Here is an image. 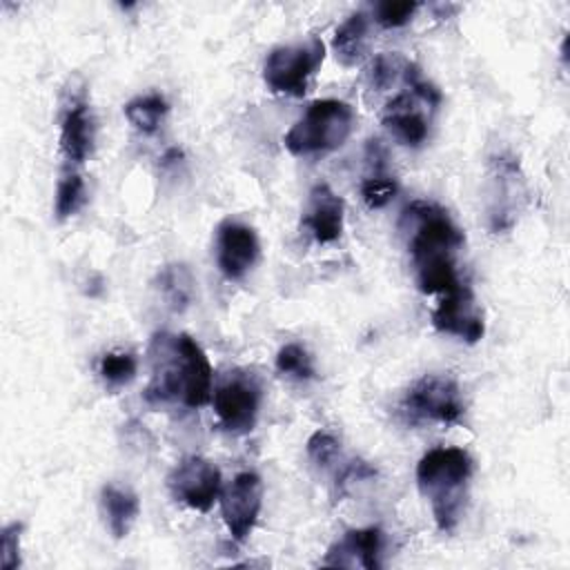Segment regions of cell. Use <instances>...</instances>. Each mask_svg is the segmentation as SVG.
Segmentation results:
<instances>
[{
  "label": "cell",
  "instance_id": "obj_1",
  "mask_svg": "<svg viewBox=\"0 0 570 570\" xmlns=\"http://www.w3.org/2000/svg\"><path fill=\"white\" fill-rule=\"evenodd\" d=\"M472 470V456L463 448H432L416 463L419 492L430 501L441 532L456 528Z\"/></svg>",
  "mask_w": 570,
  "mask_h": 570
},
{
  "label": "cell",
  "instance_id": "obj_2",
  "mask_svg": "<svg viewBox=\"0 0 570 570\" xmlns=\"http://www.w3.org/2000/svg\"><path fill=\"white\" fill-rule=\"evenodd\" d=\"M354 129V111L347 102L325 98L312 102L285 134V147L294 156H318L338 149Z\"/></svg>",
  "mask_w": 570,
  "mask_h": 570
},
{
  "label": "cell",
  "instance_id": "obj_3",
  "mask_svg": "<svg viewBox=\"0 0 570 570\" xmlns=\"http://www.w3.org/2000/svg\"><path fill=\"white\" fill-rule=\"evenodd\" d=\"M403 225L410 232V254L414 267L454 258L463 245V232L439 205L414 200L403 209Z\"/></svg>",
  "mask_w": 570,
  "mask_h": 570
},
{
  "label": "cell",
  "instance_id": "obj_4",
  "mask_svg": "<svg viewBox=\"0 0 570 570\" xmlns=\"http://www.w3.org/2000/svg\"><path fill=\"white\" fill-rule=\"evenodd\" d=\"M323 58L325 45L316 36L289 45H278L267 53L263 62V80L274 94L303 96Z\"/></svg>",
  "mask_w": 570,
  "mask_h": 570
},
{
  "label": "cell",
  "instance_id": "obj_5",
  "mask_svg": "<svg viewBox=\"0 0 570 570\" xmlns=\"http://www.w3.org/2000/svg\"><path fill=\"white\" fill-rule=\"evenodd\" d=\"M403 410L412 421H434L443 425L459 423L465 403L454 379L441 374L421 376L405 394Z\"/></svg>",
  "mask_w": 570,
  "mask_h": 570
},
{
  "label": "cell",
  "instance_id": "obj_6",
  "mask_svg": "<svg viewBox=\"0 0 570 570\" xmlns=\"http://www.w3.org/2000/svg\"><path fill=\"white\" fill-rule=\"evenodd\" d=\"M218 425L229 434H247L254 430L261 407V385L256 376L243 370L229 376L212 394Z\"/></svg>",
  "mask_w": 570,
  "mask_h": 570
},
{
  "label": "cell",
  "instance_id": "obj_7",
  "mask_svg": "<svg viewBox=\"0 0 570 570\" xmlns=\"http://www.w3.org/2000/svg\"><path fill=\"white\" fill-rule=\"evenodd\" d=\"M167 488L178 503L196 512H209L220 497L223 479L220 470L209 459L191 454L171 468L167 474Z\"/></svg>",
  "mask_w": 570,
  "mask_h": 570
},
{
  "label": "cell",
  "instance_id": "obj_8",
  "mask_svg": "<svg viewBox=\"0 0 570 570\" xmlns=\"http://www.w3.org/2000/svg\"><path fill=\"white\" fill-rule=\"evenodd\" d=\"M220 512L223 521L234 541H245L261 514L263 508V481L256 472H238L220 490Z\"/></svg>",
  "mask_w": 570,
  "mask_h": 570
},
{
  "label": "cell",
  "instance_id": "obj_9",
  "mask_svg": "<svg viewBox=\"0 0 570 570\" xmlns=\"http://www.w3.org/2000/svg\"><path fill=\"white\" fill-rule=\"evenodd\" d=\"M261 243L256 232L240 220H223L216 229V263L229 281L243 278L258 261Z\"/></svg>",
  "mask_w": 570,
  "mask_h": 570
},
{
  "label": "cell",
  "instance_id": "obj_10",
  "mask_svg": "<svg viewBox=\"0 0 570 570\" xmlns=\"http://www.w3.org/2000/svg\"><path fill=\"white\" fill-rule=\"evenodd\" d=\"M151 381L147 385L145 399L151 403H163L183 396V354L178 347V336L156 334L151 341Z\"/></svg>",
  "mask_w": 570,
  "mask_h": 570
},
{
  "label": "cell",
  "instance_id": "obj_11",
  "mask_svg": "<svg viewBox=\"0 0 570 570\" xmlns=\"http://www.w3.org/2000/svg\"><path fill=\"white\" fill-rule=\"evenodd\" d=\"M432 325L443 334H454L468 343H476L485 327L481 312L474 303V296L468 285H461L439 301L432 312Z\"/></svg>",
  "mask_w": 570,
  "mask_h": 570
},
{
  "label": "cell",
  "instance_id": "obj_12",
  "mask_svg": "<svg viewBox=\"0 0 570 570\" xmlns=\"http://www.w3.org/2000/svg\"><path fill=\"white\" fill-rule=\"evenodd\" d=\"M383 532L376 525L347 530L338 541H334L321 561L323 568H381Z\"/></svg>",
  "mask_w": 570,
  "mask_h": 570
},
{
  "label": "cell",
  "instance_id": "obj_13",
  "mask_svg": "<svg viewBox=\"0 0 570 570\" xmlns=\"http://www.w3.org/2000/svg\"><path fill=\"white\" fill-rule=\"evenodd\" d=\"M343 198L327 183H316L309 191L303 225L316 243H334L343 234Z\"/></svg>",
  "mask_w": 570,
  "mask_h": 570
},
{
  "label": "cell",
  "instance_id": "obj_14",
  "mask_svg": "<svg viewBox=\"0 0 570 570\" xmlns=\"http://www.w3.org/2000/svg\"><path fill=\"white\" fill-rule=\"evenodd\" d=\"M178 347L183 354V396L180 401L187 407H203L212 401V381L214 370L209 365L203 347L189 336L178 334Z\"/></svg>",
  "mask_w": 570,
  "mask_h": 570
},
{
  "label": "cell",
  "instance_id": "obj_15",
  "mask_svg": "<svg viewBox=\"0 0 570 570\" xmlns=\"http://www.w3.org/2000/svg\"><path fill=\"white\" fill-rule=\"evenodd\" d=\"M96 140V125L87 102L78 100L67 107L60 122V151L67 163L82 165L91 151Z\"/></svg>",
  "mask_w": 570,
  "mask_h": 570
},
{
  "label": "cell",
  "instance_id": "obj_16",
  "mask_svg": "<svg viewBox=\"0 0 570 570\" xmlns=\"http://www.w3.org/2000/svg\"><path fill=\"white\" fill-rule=\"evenodd\" d=\"M100 510L105 514L107 528L114 534V539H122L131 530L140 512V503L134 490L116 483H107L100 490Z\"/></svg>",
  "mask_w": 570,
  "mask_h": 570
},
{
  "label": "cell",
  "instance_id": "obj_17",
  "mask_svg": "<svg viewBox=\"0 0 570 570\" xmlns=\"http://www.w3.org/2000/svg\"><path fill=\"white\" fill-rule=\"evenodd\" d=\"M367 29H370V20L363 11H356L341 22V27L334 31V38H332V49L341 65L354 67L356 62L363 60L367 51Z\"/></svg>",
  "mask_w": 570,
  "mask_h": 570
},
{
  "label": "cell",
  "instance_id": "obj_18",
  "mask_svg": "<svg viewBox=\"0 0 570 570\" xmlns=\"http://www.w3.org/2000/svg\"><path fill=\"white\" fill-rule=\"evenodd\" d=\"M158 289L174 312H183L194 298V278L185 265L171 263L158 272Z\"/></svg>",
  "mask_w": 570,
  "mask_h": 570
},
{
  "label": "cell",
  "instance_id": "obj_19",
  "mask_svg": "<svg viewBox=\"0 0 570 570\" xmlns=\"http://www.w3.org/2000/svg\"><path fill=\"white\" fill-rule=\"evenodd\" d=\"M167 111H169V105L160 94L136 96L125 105V118L140 134H154L160 127Z\"/></svg>",
  "mask_w": 570,
  "mask_h": 570
},
{
  "label": "cell",
  "instance_id": "obj_20",
  "mask_svg": "<svg viewBox=\"0 0 570 570\" xmlns=\"http://www.w3.org/2000/svg\"><path fill=\"white\" fill-rule=\"evenodd\" d=\"M410 60L399 53H381L367 67V87L372 91H385L399 80H405Z\"/></svg>",
  "mask_w": 570,
  "mask_h": 570
},
{
  "label": "cell",
  "instance_id": "obj_21",
  "mask_svg": "<svg viewBox=\"0 0 570 570\" xmlns=\"http://www.w3.org/2000/svg\"><path fill=\"white\" fill-rule=\"evenodd\" d=\"M138 363L131 352H105L98 363V374L107 385H125L136 376Z\"/></svg>",
  "mask_w": 570,
  "mask_h": 570
},
{
  "label": "cell",
  "instance_id": "obj_22",
  "mask_svg": "<svg viewBox=\"0 0 570 570\" xmlns=\"http://www.w3.org/2000/svg\"><path fill=\"white\" fill-rule=\"evenodd\" d=\"M85 203V180L80 174L71 171V174H65L60 180H58V187H56V216L60 220L73 216Z\"/></svg>",
  "mask_w": 570,
  "mask_h": 570
},
{
  "label": "cell",
  "instance_id": "obj_23",
  "mask_svg": "<svg viewBox=\"0 0 570 570\" xmlns=\"http://www.w3.org/2000/svg\"><path fill=\"white\" fill-rule=\"evenodd\" d=\"M276 370L281 374L294 376L298 381H307L314 376V365H312V356L307 354V350L298 343H287L278 350L276 354Z\"/></svg>",
  "mask_w": 570,
  "mask_h": 570
},
{
  "label": "cell",
  "instance_id": "obj_24",
  "mask_svg": "<svg viewBox=\"0 0 570 570\" xmlns=\"http://www.w3.org/2000/svg\"><path fill=\"white\" fill-rule=\"evenodd\" d=\"M416 11H419V2L414 0H383L372 7L374 20L385 29L407 24Z\"/></svg>",
  "mask_w": 570,
  "mask_h": 570
},
{
  "label": "cell",
  "instance_id": "obj_25",
  "mask_svg": "<svg viewBox=\"0 0 570 570\" xmlns=\"http://www.w3.org/2000/svg\"><path fill=\"white\" fill-rule=\"evenodd\" d=\"M307 456L321 470L334 468L341 461V443L334 434L318 430L307 439Z\"/></svg>",
  "mask_w": 570,
  "mask_h": 570
},
{
  "label": "cell",
  "instance_id": "obj_26",
  "mask_svg": "<svg viewBox=\"0 0 570 570\" xmlns=\"http://www.w3.org/2000/svg\"><path fill=\"white\" fill-rule=\"evenodd\" d=\"M399 191V185L387 174H372L361 185V196L370 209L385 207Z\"/></svg>",
  "mask_w": 570,
  "mask_h": 570
},
{
  "label": "cell",
  "instance_id": "obj_27",
  "mask_svg": "<svg viewBox=\"0 0 570 570\" xmlns=\"http://www.w3.org/2000/svg\"><path fill=\"white\" fill-rule=\"evenodd\" d=\"M20 532L22 523L13 521L2 528V543H0V563L4 570H13L20 566Z\"/></svg>",
  "mask_w": 570,
  "mask_h": 570
}]
</instances>
